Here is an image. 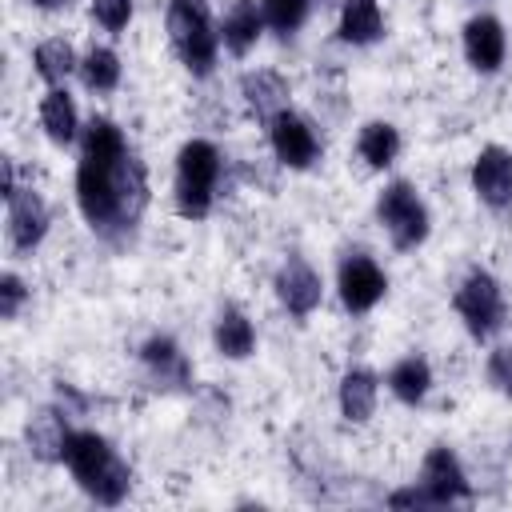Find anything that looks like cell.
I'll list each match as a JSON object with an SVG mask.
<instances>
[{"instance_id":"cell-1","label":"cell","mask_w":512,"mask_h":512,"mask_svg":"<svg viewBox=\"0 0 512 512\" xmlns=\"http://www.w3.org/2000/svg\"><path fill=\"white\" fill-rule=\"evenodd\" d=\"M76 200L92 228H128L144 208V168L128 156L124 136L112 120L84 128V156L76 172Z\"/></svg>"},{"instance_id":"cell-2","label":"cell","mask_w":512,"mask_h":512,"mask_svg":"<svg viewBox=\"0 0 512 512\" xmlns=\"http://www.w3.org/2000/svg\"><path fill=\"white\" fill-rule=\"evenodd\" d=\"M64 464L72 468L76 484L88 496H96L100 504H120L124 492H128V484H132L128 464L96 432H72L68 444H64Z\"/></svg>"},{"instance_id":"cell-3","label":"cell","mask_w":512,"mask_h":512,"mask_svg":"<svg viewBox=\"0 0 512 512\" xmlns=\"http://www.w3.org/2000/svg\"><path fill=\"white\" fill-rule=\"evenodd\" d=\"M220 180V152L208 140H188L176 156V208L188 220L208 216Z\"/></svg>"},{"instance_id":"cell-4","label":"cell","mask_w":512,"mask_h":512,"mask_svg":"<svg viewBox=\"0 0 512 512\" xmlns=\"http://www.w3.org/2000/svg\"><path fill=\"white\" fill-rule=\"evenodd\" d=\"M168 36H172V48L180 52L184 68L196 72V76H208L212 64H216V28H212V16H208V4L204 0H172L168 4Z\"/></svg>"},{"instance_id":"cell-5","label":"cell","mask_w":512,"mask_h":512,"mask_svg":"<svg viewBox=\"0 0 512 512\" xmlns=\"http://www.w3.org/2000/svg\"><path fill=\"white\" fill-rule=\"evenodd\" d=\"M376 212H380V224L388 228L396 248H416L428 236V212H424L420 196L412 192V184H404V180H396L380 192Z\"/></svg>"},{"instance_id":"cell-6","label":"cell","mask_w":512,"mask_h":512,"mask_svg":"<svg viewBox=\"0 0 512 512\" xmlns=\"http://www.w3.org/2000/svg\"><path fill=\"white\" fill-rule=\"evenodd\" d=\"M456 312L464 320V328L476 336V340H488L500 324H504V296H500V284L488 276V272H468V280L460 284L456 292Z\"/></svg>"},{"instance_id":"cell-7","label":"cell","mask_w":512,"mask_h":512,"mask_svg":"<svg viewBox=\"0 0 512 512\" xmlns=\"http://www.w3.org/2000/svg\"><path fill=\"white\" fill-rule=\"evenodd\" d=\"M384 272L376 268V260L372 256H348L344 264H340V300H344V308L348 312H368L380 296H384Z\"/></svg>"},{"instance_id":"cell-8","label":"cell","mask_w":512,"mask_h":512,"mask_svg":"<svg viewBox=\"0 0 512 512\" xmlns=\"http://www.w3.org/2000/svg\"><path fill=\"white\" fill-rule=\"evenodd\" d=\"M420 488L432 504H448V500H468V480L456 464V456L448 448H432L424 456V468H420Z\"/></svg>"},{"instance_id":"cell-9","label":"cell","mask_w":512,"mask_h":512,"mask_svg":"<svg viewBox=\"0 0 512 512\" xmlns=\"http://www.w3.org/2000/svg\"><path fill=\"white\" fill-rule=\"evenodd\" d=\"M272 148H276L280 164H288V168H308V164L316 160V152H320V140H316V132H312L296 112H280V116L272 120Z\"/></svg>"},{"instance_id":"cell-10","label":"cell","mask_w":512,"mask_h":512,"mask_svg":"<svg viewBox=\"0 0 512 512\" xmlns=\"http://www.w3.org/2000/svg\"><path fill=\"white\" fill-rule=\"evenodd\" d=\"M472 188H476V196H480L484 204H492V208L508 204V200H512V156H508L504 148L488 144V148L476 156V164H472Z\"/></svg>"},{"instance_id":"cell-11","label":"cell","mask_w":512,"mask_h":512,"mask_svg":"<svg viewBox=\"0 0 512 512\" xmlns=\"http://www.w3.org/2000/svg\"><path fill=\"white\" fill-rule=\"evenodd\" d=\"M276 296L292 316H308L320 304V276L300 256H288V264L276 272Z\"/></svg>"},{"instance_id":"cell-12","label":"cell","mask_w":512,"mask_h":512,"mask_svg":"<svg viewBox=\"0 0 512 512\" xmlns=\"http://www.w3.org/2000/svg\"><path fill=\"white\" fill-rule=\"evenodd\" d=\"M44 232H48L44 200L36 192H16L8 200V240H12V248L28 252V248H36L44 240Z\"/></svg>"},{"instance_id":"cell-13","label":"cell","mask_w":512,"mask_h":512,"mask_svg":"<svg viewBox=\"0 0 512 512\" xmlns=\"http://www.w3.org/2000/svg\"><path fill=\"white\" fill-rule=\"evenodd\" d=\"M464 56L476 72H496L504 60V28L492 16H476L464 24Z\"/></svg>"},{"instance_id":"cell-14","label":"cell","mask_w":512,"mask_h":512,"mask_svg":"<svg viewBox=\"0 0 512 512\" xmlns=\"http://www.w3.org/2000/svg\"><path fill=\"white\" fill-rule=\"evenodd\" d=\"M240 88H244L248 108H252L260 120L272 124L280 112H288V84H284L276 72H248Z\"/></svg>"},{"instance_id":"cell-15","label":"cell","mask_w":512,"mask_h":512,"mask_svg":"<svg viewBox=\"0 0 512 512\" xmlns=\"http://www.w3.org/2000/svg\"><path fill=\"white\" fill-rule=\"evenodd\" d=\"M260 12H256V4L252 0H236L232 8H228V16H224V24H220V40H224V48L232 52V56H244L256 40H260Z\"/></svg>"},{"instance_id":"cell-16","label":"cell","mask_w":512,"mask_h":512,"mask_svg":"<svg viewBox=\"0 0 512 512\" xmlns=\"http://www.w3.org/2000/svg\"><path fill=\"white\" fill-rule=\"evenodd\" d=\"M372 408H376V376L368 368L344 372V380H340V412H344V420L360 424V420L372 416Z\"/></svg>"},{"instance_id":"cell-17","label":"cell","mask_w":512,"mask_h":512,"mask_svg":"<svg viewBox=\"0 0 512 512\" xmlns=\"http://www.w3.org/2000/svg\"><path fill=\"white\" fill-rule=\"evenodd\" d=\"M380 32H384V16H380L376 0H344L340 36L348 44H372V40H380Z\"/></svg>"},{"instance_id":"cell-18","label":"cell","mask_w":512,"mask_h":512,"mask_svg":"<svg viewBox=\"0 0 512 512\" xmlns=\"http://www.w3.org/2000/svg\"><path fill=\"white\" fill-rule=\"evenodd\" d=\"M40 124H44V132H48V140H56V144H68L72 136H76V104H72V96L64 92V88H52L48 96H44V104H40Z\"/></svg>"},{"instance_id":"cell-19","label":"cell","mask_w":512,"mask_h":512,"mask_svg":"<svg viewBox=\"0 0 512 512\" xmlns=\"http://www.w3.org/2000/svg\"><path fill=\"white\" fill-rule=\"evenodd\" d=\"M356 148H360L368 168H388L396 160V152H400V132L392 124H384V120H372V124L360 128Z\"/></svg>"},{"instance_id":"cell-20","label":"cell","mask_w":512,"mask_h":512,"mask_svg":"<svg viewBox=\"0 0 512 512\" xmlns=\"http://www.w3.org/2000/svg\"><path fill=\"white\" fill-rule=\"evenodd\" d=\"M252 344H256V332H252L248 316L240 308H224L216 320V348L232 360H244L252 352Z\"/></svg>"},{"instance_id":"cell-21","label":"cell","mask_w":512,"mask_h":512,"mask_svg":"<svg viewBox=\"0 0 512 512\" xmlns=\"http://www.w3.org/2000/svg\"><path fill=\"white\" fill-rule=\"evenodd\" d=\"M68 428H64V420L56 416V412H40V416H32V424H28V448L40 456V460H64V444H68Z\"/></svg>"},{"instance_id":"cell-22","label":"cell","mask_w":512,"mask_h":512,"mask_svg":"<svg viewBox=\"0 0 512 512\" xmlns=\"http://www.w3.org/2000/svg\"><path fill=\"white\" fill-rule=\"evenodd\" d=\"M428 384H432V372H428V364H424L420 356H408V360H400V364L388 372V388H392L404 404H420L424 392H428Z\"/></svg>"},{"instance_id":"cell-23","label":"cell","mask_w":512,"mask_h":512,"mask_svg":"<svg viewBox=\"0 0 512 512\" xmlns=\"http://www.w3.org/2000/svg\"><path fill=\"white\" fill-rule=\"evenodd\" d=\"M144 364L160 376V380H172V384H184L188 380V364L180 356V348L168 340V336H152L144 344Z\"/></svg>"},{"instance_id":"cell-24","label":"cell","mask_w":512,"mask_h":512,"mask_svg":"<svg viewBox=\"0 0 512 512\" xmlns=\"http://www.w3.org/2000/svg\"><path fill=\"white\" fill-rule=\"evenodd\" d=\"M80 76L92 92H112L120 84V56L112 48H92L80 64Z\"/></svg>"},{"instance_id":"cell-25","label":"cell","mask_w":512,"mask_h":512,"mask_svg":"<svg viewBox=\"0 0 512 512\" xmlns=\"http://www.w3.org/2000/svg\"><path fill=\"white\" fill-rule=\"evenodd\" d=\"M76 68V52H72V44L68 40H44L40 48H36V72L48 80V84H60L68 72Z\"/></svg>"},{"instance_id":"cell-26","label":"cell","mask_w":512,"mask_h":512,"mask_svg":"<svg viewBox=\"0 0 512 512\" xmlns=\"http://www.w3.org/2000/svg\"><path fill=\"white\" fill-rule=\"evenodd\" d=\"M304 16H308V0H264V20H268L280 36L296 32V28L304 24Z\"/></svg>"},{"instance_id":"cell-27","label":"cell","mask_w":512,"mask_h":512,"mask_svg":"<svg viewBox=\"0 0 512 512\" xmlns=\"http://www.w3.org/2000/svg\"><path fill=\"white\" fill-rule=\"evenodd\" d=\"M92 16H96L100 28L120 32L132 20V0H92Z\"/></svg>"},{"instance_id":"cell-28","label":"cell","mask_w":512,"mask_h":512,"mask_svg":"<svg viewBox=\"0 0 512 512\" xmlns=\"http://www.w3.org/2000/svg\"><path fill=\"white\" fill-rule=\"evenodd\" d=\"M488 380H492L504 396H512V348H496V352L488 356Z\"/></svg>"},{"instance_id":"cell-29","label":"cell","mask_w":512,"mask_h":512,"mask_svg":"<svg viewBox=\"0 0 512 512\" xmlns=\"http://www.w3.org/2000/svg\"><path fill=\"white\" fill-rule=\"evenodd\" d=\"M20 304H24V284H20V276L4 272V280H0V316L12 320L20 312Z\"/></svg>"},{"instance_id":"cell-30","label":"cell","mask_w":512,"mask_h":512,"mask_svg":"<svg viewBox=\"0 0 512 512\" xmlns=\"http://www.w3.org/2000/svg\"><path fill=\"white\" fill-rule=\"evenodd\" d=\"M32 4H40V8H60L64 0H32Z\"/></svg>"}]
</instances>
